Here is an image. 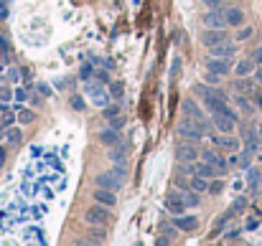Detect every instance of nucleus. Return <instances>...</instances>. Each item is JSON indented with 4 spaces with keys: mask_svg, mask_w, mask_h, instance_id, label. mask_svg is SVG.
Segmentation results:
<instances>
[{
    "mask_svg": "<svg viewBox=\"0 0 262 246\" xmlns=\"http://www.w3.org/2000/svg\"><path fill=\"white\" fill-rule=\"evenodd\" d=\"M178 135L181 137H186V140H201V135H204V130L196 125V122L191 119V117H183L181 122H178Z\"/></svg>",
    "mask_w": 262,
    "mask_h": 246,
    "instance_id": "nucleus-1",
    "label": "nucleus"
},
{
    "mask_svg": "<svg viewBox=\"0 0 262 246\" xmlns=\"http://www.w3.org/2000/svg\"><path fill=\"white\" fill-rule=\"evenodd\" d=\"M84 221H87V226H104L107 221H109V206H92L87 213H84Z\"/></svg>",
    "mask_w": 262,
    "mask_h": 246,
    "instance_id": "nucleus-2",
    "label": "nucleus"
},
{
    "mask_svg": "<svg viewBox=\"0 0 262 246\" xmlns=\"http://www.w3.org/2000/svg\"><path fill=\"white\" fill-rule=\"evenodd\" d=\"M183 112H186V117H191V119L196 122V125H199L201 130H209V119H206V114L199 109V104H196L191 97L183 102Z\"/></svg>",
    "mask_w": 262,
    "mask_h": 246,
    "instance_id": "nucleus-3",
    "label": "nucleus"
},
{
    "mask_svg": "<svg viewBox=\"0 0 262 246\" xmlns=\"http://www.w3.org/2000/svg\"><path fill=\"white\" fill-rule=\"evenodd\" d=\"M237 54V44L232 41H221L216 46H209V56H219V59H232Z\"/></svg>",
    "mask_w": 262,
    "mask_h": 246,
    "instance_id": "nucleus-4",
    "label": "nucleus"
},
{
    "mask_svg": "<svg viewBox=\"0 0 262 246\" xmlns=\"http://www.w3.org/2000/svg\"><path fill=\"white\" fill-rule=\"evenodd\" d=\"M166 211L173 216H181L186 211V203H183V193H168L166 195Z\"/></svg>",
    "mask_w": 262,
    "mask_h": 246,
    "instance_id": "nucleus-5",
    "label": "nucleus"
},
{
    "mask_svg": "<svg viewBox=\"0 0 262 246\" xmlns=\"http://www.w3.org/2000/svg\"><path fill=\"white\" fill-rule=\"evenodd\" d=\"M122 183H125V180H122L120 175H115L112 170H109V173H99V175H97V185H99V188L120 190V188H122Z\"/></svg>",
    "mask_w": 262,
    "mask_h": 246,
    "instance_id": "nucleus-6",
    "label": "nucleus"
},
{
    "mask_svg": "<svg viewBox=\"0 0 262 246\" xmlns=\"http://www.w3.org/2000/svg\"><path fill=\"white\" fill-rule=\"evenodd\" d=\"M232 69V59H219V56H209L206 59V71H214L219 76H224Z\"/></svg>",
    "mask_w": 262,
    "mask_h": 246,
    "instance_id": "nucleus-7",
    "label": "nucleus"
},
{
    "mask_svg": "<svg viewBox=\"0 0 262 246\" xmlns=\"http://www.w3.org/2000/svg\"><path fill=\"white\" fill-rule=\"evenodd\" d=\"M211 122H214V127H216L219 132H224V135H232V132H234V125H237V119H232L229 114H219V112L214 114Z\"/></svg>",
    "mask_w": 262,
    "mask_h": 246,
    "instance_id": "nucleus-8",
    "label": "nucleus"
},
{
    "mask_svg": "<svg viewBox=\"0 0 262 246\" xmlns=\"http://www.w3.org/2000/svg\"><path fill=\"white\" fill-rule=\"evenodd\" d=\"M204 23L211 26V28H227V16H224L221 8H211V11L204 16Z\"/></svg>",
    "mask_w": 262,
    "mask_h": 246,
    "instance_id": "nucleus-9",
    "label": "nucleus"
},
{
    "mask_svg": "<svg viewBox=\"0 0 262 246\" xmlns=\"http://www.w3.org/2000/svg\"><path fill=\"white\" fill-rule=\"evenodd\" d=\"M194 175H201V178H216V175H221V170L219 168H214L211 162H206V160H201V162H194Z\"/></svg>",
    "mask_w": 262,
    "mask_h": 246,
    "instance_id": "nucleus-10",
    "label": "nucleus"
},
{
    "mask_svg": "<svg viewBox=\"0 0 262 246\" xmlns=\"http://www.w3.org/2000/svg\"><path fill=\"white\" fill-rule=\"evenodd\" d=\"M201 41H204L206 49L209 46H216V44H221V41H227V31H224V28H211V31H206L201 36Z\"/></svg>",
    "mask_w": 262,
    "mask_h": 246,
    "instance_id": "nucleus-11",
    "label": "nucleus"
},
{
    "mask_svg": "<svg viewBox=\"0 0 262 246\" xmlns=\"http://www.w3.org/2000/svg\"><path fill=\"white\" fill-rule=\"evenodd\" d=\"M94 200L97 203H102V206H115L117 203V195H115V190H109V188H99L97 185V190H94Z\"/></svg>",
    "mask_w": 262,
    "mask_h": 246,
    "instance_id": "nucleus-12",
    "label": "nucleus"
},
{
    "mask_svg": "<svg viewBox=\"0 0 262 246\" xmlns=\"http://www.w3.org/2000/svg\"><path fill=\"white\" fill-rule=\"evenodd\" d=\"M201 157H204L206 162H211L214 168H219V170H221V175L227 173V160H224L216 150H204V152H201Z\"/></svg>",
    "mask_w": 262,
    "mask_h": 246,
    "instance_id": "nucleus-13",
    "label": "nucleus"
},
{
    "mask_svg": "<svg viewBox=\"0 0 262 246\" xmlns=\"http://www.w3.org/2000/svg\"><path fill=\"white\" fill-rule=\"evenodd\" d=\"M176 155H178L181 162H194L196 155H199V150H196L194 145H178V147H176Z\"/></svg>",
    "mask_w": 262,
    "mask_h": 246,
    "instance_id": "nucleus-14",
    "label": "nucleus"
},
{
    "mask_svg": "<svg viewBox=\"0 0 262 246\" xmlns=\"http://www.w3.org/2000/svg\"><path fill=\"white\" fill-rule=\"evenodd\" d=\"M176 228L178 231H196L199 228V218H194V216H176Z\"/></svg>",
    "mask_w": 262,
    "mask_h": 246,
    "instance_id": "nucleus-15",
    "label": "nucleus"
},
{
    "mask_svg": "<svg viewBox=\"0 0 262 246\" xmlns=\"http://www.w3.org/2000/svg\"><path fill=\"white\" fill-rule=\"evenodd\" d=\"M87 94L92 97V102H94V104H99V107H104V104H107V94L102 97V87H99V84H94V81H89V84H87Z\"/></svg>",
    "mask_w": 262,
    "mask_h": 246,
    "instance_id": "nucleus-16",
    "label": "nucleus"
},
{
    "mask_svg": "<svg viewBox=\"0 0 262 246\" xmlns=\"http://www.w3.org/2000/svg\"><path fill=\"white\" fill-rule=\"evenodd\" d=\"M211 140H214V142H216L219 147H224V150H229V152H237V150H239V142H237L234 137H229V135H224V137H216V135H214Z\"/></svg>",
    "mask_w": 262,
    "mask_h": 246,
    "instance_id": "nucleus-17",
    "label": "nucleus"
},
{
    "mask_svg": "<svg viewBox=\"0 0 262 246\" xmlns=\"http://www.w3.org/2000/svg\"><path fill=\"white\" fill-rule=\"evenodd\" d=\"M259 185H262V170L249 168V170H247V188H249V190H259Z\"/></svg>",
    "mask_w": 262,
    "mask_h": 246,
    "instance_id": "nucleus-18",
    "label": "nucleus"
},
{
    "mask_svg": "<svg viewBox=\"0 0 262 246\" xmlns=\"http://www.w3.org/2000/svg\"><path fill=\"white\" fill-rule=\"evenodd\" d=\"M224 16H227V26H242V21H244V13L239 8H227Z\"/></svg>",
    "mask_w": 262,
    "mask_h": 246,
    "instance_id": "nucleus-19",
    "label": "nucleus"
},
{
    "mask_svg": "<svg viewBox=\"0 0 262 246\" xmlns=\"http://www.w3.org/2000/svg\"><path fill=\"white\" fill-rule=\"evenodd\" d=\"M254 71V59H242L237 66H234V74L237 76H249Z\"/></svg>",
    "mask_w": 262,
    "mask_h": 246,
    "instance_id": "nucleus-20",
    "label": "nucleus"
},
{
    "mask_svg": "<svg viewBox=\"0 0 262 246\" xmlns=\"http://www.w3.org/2000/svg\"><path fill=\"white\" fill-rule=\"evenodd\" d=\"M99 142H102V145H117V142H120V132H117L115 127H109V130H104V132L99 135Z\"/></svg>",
    "mask_w": 262,
    "mask_h": 246,
    "instance_id": "nucleus-21",
    "label": "nucleus"
},
{
    "mask_svg": "<svg viewBox=\"0 0 262 246\" xmlns=\"http://www.w3.org/2000/svg\"><path fill=\"white\" fill-rule=\"evenodd\" d=\"M109 160H112V162H125V160H127V147H125L122 142H117L115 150L109 152Z\"/></svg>",
    "mask_w": 262,
    "mask_h": 246,
    "instance_id": "nucleus-22",
    "label": "nucleus"
},
{
    "mask_svg": "<svg viewBox=\"0 0 262 246\" xmlns=\"http://www.w3.org/2000/svg\"><path fill=\"white\" fill-rule=\"evenodd\" d=\"M232 216H234V213H232V208H229L227 213H221V216H219V218L214 221V228H211V236H216V233H221V228H224V223H227V221H229Z\"/></svg>",
    "mask_w": 262,
    "mask_h": 246,
    "instance_id": "nucleus-23",
    "label": "nucleus"
},
{
    "mask_svg": "<svg viewBox=\"0 0 262 246\" xmlns=\"http://www.w3.org/2000/svg\"><path fill=\"white\" fill-rule=\"evenodd\" d=\"M199 200H201V198L196 195V190H194V188L183 193V203H186V208H194V206H199Z\"/></svg>",
    "mask_w": 262,
    "mask_h": 246,
    "instance_id": "nucleus-24",
    "label": "nucleus"
},
{
    "mask_svg": "<svg viewBox=\"0 0 262 246\" xmlns=\"http://www.w3.org/2000/svg\"><path fill=\"white\" fill-rule=\"evenodd\" d=\"M191 188H194L196 193H204V190H209V178L194 175V180H191Z\"/></svg>",
    "mask_w": 262,
    "mask_h": 246,
    "instance_id": "nucleus-25",
    "label": "nucleus"
},
{
    "mask_svg": "<svg viewBox=\"0 0 262 246\" xmlns=\"http://www.w3.org/2000/svg\"><path fill=\"white\" fill-rule=\"evenodd\" d=\"M33 119H36V114L31 109H18V122L21 125H28V122H33Z\"/></svg>",
    "mask_w": 262,
    "mask_h": 246,
    "instance_id": "nucleus-26",
    "label": "nucleus"
},
{
    "mask_svg": "<svg viewBox=\"0 0 262 246\" xmlns=\"http://www.w3.org/2000/svg\"><path fill=\"white\" fill-rule=\"evenodd\" d=\"M249 87H252V81H247V76H239V81L234 84L237 92H249Z\"/></svg>",
    "mask_w": 262,
    "mask_h": 246,
    "instance_id": "nucleus-27",
    "label": "nucleus"
},
{
    "mask_svg": "<svg viewBox=\"0 0 262 246\" xmlns=\"http://www.w3.org/2000/svg\"><path fill=\"white\" fill-rule=\"evenodd\" d=\"M247 208V198H237L234 203H232V213H239V211H244Z\"/></svg>",
    "mask_w": 262,
    "mask_h": 246,
    "instance_id": "nucleus-28",
    "label": "nucleus"
},
{
    "mask_svg": "<svg viewBox=\"0 0 262 246\" xmlns=\"http://www.w3.org/2000/svg\"><path fill=\"white\" fill-rule=\"evenodd\" d=\"M125 94V84H120V81H115V84H112V97L115 99H120Z\"/></svg>",
    "mask_w": 262,
    "mask_h": 246,
    "instance_id": "nucleus-29",
    "label": "nucleus"
},
{
    "mask_svg": "<svg viewBox=\"0 0 262 246\" xmlns=\"http://www.w3.org/2000/svg\"><path fill=\"white\" fill-rule=\"evenodd\" d=\"M109 127L122 130V127H125V117H120V114H117V117H112V119H109Z\"/></svg>",
    "mask_w": 262,
    "mask_h": 246,
    "instance_id": "nucleus-30",
    "label": "nucleus"
},
{
    "mask_svg": "<svg viewBox=\"0 0 262 246\" xmlns=\"http://www.w3.org/2000/svg\"><path fill=\"white\" fill-rule=\"evenodd\" d=\"M102 114H104L107 119H112V117H117V114H120V107H117V104H112V107H104V112H102Z\"/></svg>",
    "mask_w": 262,
    "mask_h": 246,
    "instance_id": "nucleus-31",
    "label": "nucleus"
},
{
    "mask_svg": "<svg viewBox=\"0 0 262 246\" xmlns=\"http://www.w3.org/2000/svg\"><path fill=\"white\" fill-rule=\"evenodd\" d=\"M221 190H224V183H221V180H211V183H209V193L216 195V193H221Z\"/></svg>",
    "mask_w": 262,
    "mask_h": 246,
    "instance_id": "nucleus-32",
    "label": "nucleus"
},
{
    "mask_svg": "<svg viewBox=\"0 0 262 246\" xmlns=\"http://www.w3.org/2000/svg\"><path fill=\"white\" fill-rule=\"evenodd\" d=\"M249 36H252V28H249V26H247V28H242V31H239V33H237V41H247V38H249Z\"/></svg>",
    "mask_w": 262,
    "mask_h": 246,
    "instance_id": "nucleus-33",
    "label": "nucleus"
},
{
    "mask_svg": "<svg viewBox=\"0 0 262 246\" xmlns=\"http://www.w3.org/2000/svg\"><path fill=\"white\" fill-rule=\"evenodd\" d=\"M18 132H21V130H16V127H11V130H8V140H11V142H18V137H21Z\"/></svg>",
    "mask_w": 262,
    "mask_h": 246,
    "instance_id": "nucleus-34",
    "label": "nucleus"
},
{
    "mask_svg": "<svg viewBox=\"0 0 262 246\" xmlns=\"http://www.w3.org/2000/svg\"><path fill=\"white\" fill-rule=\"evenodd\" d=\"M11 97H13V94H11V89H8V87L0 89V99H3V102H11Z\"/></svg>",
    "mask_w": 262,
    "mask_h": 246,
    "instance_id": "nucleus-35",
    "label": "nucleus"
},
{
    "mask_svg": "<svg viewBox=\"0 0 262 246\" xmlns=\"http://www.w3.org/2000/svg\"><path fill=\"white\" fill-rule=\"evenodd\" d=\"M16 99H18V102H26V99H28V92H26V89H16Z\"/></svg>",
    "mask_w": 262,
    "mask_h": 246,
    "instance_id": "nucleus-36",
    "label": "nucleus"
},
{
    "mask_svg": "<svg viewBox=\"0 0 262 246\" xmlns=\"http://www.w3.org/2000/svg\"><path fill=\"white\" fill-rule=\"evenodd\" d=\"M71 107H74V109H82V107H84L82 97H74V99H71Z\"/></svg>",
    "mask_w": 262,
    "mask_h": 246,
    "instance_id": "nucleus-37",
    "label": "nucleus"
},
{
    "mask_svg": "<svg viewBox=\"0 0 262 246\" xmlns=\"http://www.w3.org/2000/svg\"><path fill=\"white\" fill-rule=\"evenodd\" d=\"M237 104H239L242 109H247V112H252V107H249V102H247V99H242V97H239V99H237Z\"/></svg>",
    "mask_w": 262,
    "mask_h": 246,
    "instance_id": "nucleus-38",
    "label": "nucleus"
},
{
    "mask_svg": "<svg viewBox=\"0 0 262 246\" xmlns=\"http://www.w3.org/2000/svg\"><path fill=\"white\" fill-rule=\"evenodd\" d=\"M3 125H6V127H8V125H13V114L3 112Z\"/></svg>",
    "mask_w": 262,
    "mask_h": 246,
    "instance_id": "nucleus-39",
    "label": "nucleus"
},
{
    "mask_svg": "<svg viewBox=\"0 0 262 246\" xmlns=\"http://www.w3.org/2000/svg\"><path fill=\"white\" fill-rule=\"evenodd\" d=\"M92 76V66H82V79H89Z\"/></svg>",
    "mask_w": 262,
    "mask_h": 246,
    "instance_id": "nucleus-40",
    "label": "nucleus"
},
{
    "mask_svg": "<svg viewBox=\"0 0 262 246\" xmlns=\"http://www.w3.org/2000/svg\"><path fill=\"white\" fill-rule=\"evenodd\" d=\"M204 3H206V8H219L221 0H204Z\"/></svg>",
    "mask_w": 262,
    "mask_h": 246,
    "instance_id": "nucleus-41",
    "label": "nucleus"
},
{
    "mask_svg": "<svg viewBox=\"0 0 262 246\" xmlns=\"http://www.w3.org/2000/svg\"><path fill=\"white\" fill-rule=\"evenodd\" d=\"M239 233H242V231H239V228H232V231H229V233H227V238H239Z\"/></svg>",
    "mask_w": 262,
    "mask_h": 246,
    "instance_id": "nucleus-42",
    "label": "nucleus"
},
{
    "mask_svg": "<svg viewBox=\"0 0 262 246\" xmlns=\"http://www.w3.org/2000/svg\"><path fill=\"white\" fill-rule=\"evenodd\" d=\"M3 165H6V150L0 147V168H3Z\"/></svg>",
    "mask_w": 262,
    "mask_h": 246,
    "instance_id": "nucleus-43",
    "label": "nucleus"
},
{
    "mask_svg": "<svg viewBox=\"0 0 262 246\" xmlns=\"http://www.w3.org/2000/svg\"><path fill=\"white\" fill-rule=\"evenodd\" d=\"M254 64H262V49H257V54H254Z\"/></svg>",
    "mask_w": 262,
    "mask_h": 246,
    "instance_id": "nucleus-44",
    "label": "nucleus"
}]
</instances>
